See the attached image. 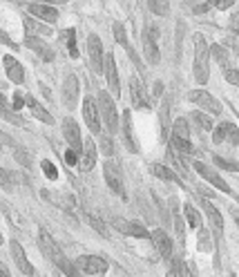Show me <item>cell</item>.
<instances>
[{
    "label": "cell",
    "mask_w": 239,
    "mask_h": 277,
    "mask_svg": "<svg viewBox=\"0 0 239 277\" xmlns=\"http://www.w3.org/2000/svg\"><path fill=\"white\" fill-rule=\"evenodd\" d=\"M2 241H5V239H2V235H0V246H2Z\"/></svg>",
    "instance_id": "91938a15"
},
{
    "label": "cell",
    "mask_w": 239,
    "mask_h": 277,
    "mask_svg": "<svg viewBox=\"0 0 239 277\" xmlns=\"http://www.w3.org/2000/svg\"><path fill=\"white\" fill-rule=\"evenodd\" d=\"M148 7L154 16H168V11H170L168 0H148Z\"/></svg>",
    "instance_id": "f1b7e54d"
},
{
    "label": "cell",
    "mask_w": 239,
    "mask_h": 277,
    "mask_svg": "<svg viewBox=\"0 0 239 277\" xmlns=\"http://www.w3.org/2000/svg\"><path fill=\"white\" fill-rule=\"evenodd\" d=\"M170 146L175 148L177 152H181V154H190V152H192L190 139H179V136H170Z\"/></svg>",
    "instance_id": "f546056e"
},
{
    "label": "cell",
    "mask_w": 239,
    "mask_h": 277,
    "mask_svg": "<svg viewBox=\"0 0 239 277\" xmlns=\"http://www.w3.org/2000/svg\"><path fill=\"white\" fill-rule=\"evenodd\" d=\"M65 166H79V152L67 148V150H65Z\"/></svg>",
    "instance_id": "7bdbcfd3"
},
{
    "label": "cell",
    "mask_w": 239,
    "mask_h": 277,
    "mask_svg": "<svg viewBox=\"0 0 239 277\" xmlns=\"http://www.w3.org/2000/svg\"><path fill=\"white\" fill-rule=\"evenodd\" d=\"M210 54H213L215 58H217L221 65H226V58H228V52L223 47H219V45H210Z\"/></svg>",
    "instance_id": "60d3db41"
},
{
    "label": "cell",
    "mask_w": 239,
    "mask_h": 277,
    "mask_svg": "<svg viewBox=\"0 0 239 277\" xmlns=\"http://www.w3.org/2000/svg\"><path fill=\"white\" fill-rule=\"evenodd\" d=\"M210 47L206 45L201 34H195V79L197 83H208L210 79Z\"/></svg>",
    "instance_id": "7a4b0ae2"
},
{
    "label": "cell",
    "mask_w": 239,
    "mask_h": 277,
    "mask_svg": "<svg viewBox=\"0 0 239 277\" xmlns=\"http://www.w3.org/2000/svg\"><path fill=\"white\" fill-rule=\"evenodd\" d=\"M99 110H101V116H103V123H105L107 132L110 134H117L119 132V112H117V105L112 101L110 92L107 89H101L99 92Z\"/></svg>",
    "instance_id": "3957f363"
},
{
    "label": "cell",
    "mask_w": 239,
    "mask_h": 277,
    "mask_svg": "<svg viewBox=\"0 0 239 277\" xmlns=\"http://www.w3.org/2000/svg\"><path fill=\"white\" fill-rule=\"evenodd\" d=\"M0 43H2V45H7V47H11V49H18V45H16L14 41H11L9 34L2 32V29H0Z\"/></svg>",
    "instance_id": "c3c4849f"
},
{
    "label": "cell",
    "mask_w": 239,
    "mask_h": 277,
    "mask_svg": "<svg viewBox=\"0 0 239 277\" xmlns=\"http://www.w3.org/2000/svg\"><path fill=\"white\" fill-rule=\"evenodd\" d=\"M215 166L223 168V170H233V172H239V161H233V159H223V157H213Z\"/></svg>",
    "instance_id": "74e56055"
},
{
    "label": "cell",
    "mask_w": 239,
    "mask_h": 277,
    "mask_svg": "<svg viewBox=\"0 0 239 277\" xmlns=\"http://www.w3.org/2000/svg\"><path fill=\"white\" fill-rule=\"evenodd\" d=\"M233 217H235V221H237V224H239V210H235V213H233Z\"/></svg>",
    "instance_id": "680465c9"
},
{
    "label": "cell",
    "mask_w": 239,
    "mask_h": 277,
    "mask_svg": "<svg viewBox=\"0 0 239 277\" xmlns=\"http://www.w3.org/2000/svg\"><path fill=\"white\" fill-rule=\"evenodd\" d=\"M87 54H90L92 69H94L96 74H103V69H105V54H103L101 38L96 36V34H92V36L87 38Z\"/></svg>",
    "instance_id": "5b68a950"
},
{
    "label": "cell",
    "mask_w": 239,
    "mask_h": 277,
    "mask_svg": "<svg viewBox=\"0 0 239 277\" xmlns=\"http://www.w3.org/2000/svg\"><path fill=\"white\" fill-rule=\"evenodd\" d=\"M22 103H25V99H22V96L16 92V94H14V99H11V110H14V112L22 110Z\"/></svg>",
    "instance_id": "681fc988"
},
{
    "label": "cell",
    "mask_w": 239,
    "mask_h": 277,
    "mask_svg": "<svg viewBox=\"0 0 239 277\" xmlns=\"http://www.w3.org/2000/svg\"><path fill=\"white\" fill-rule=\"evenodd\" d=\"M179 271H181V277H195V275H192V273H190V268H188V266L179 268Z\"/></svg>",
    "instance_id": "9f6ffc18"
},
{
    "label": "cell",
    "mask_w": 239,
    "mask_h": 277,
    "mask_svg": "<svg viewBox=\"0 0 239 277\" xmlns=\"http://www.w3.org/2000/svg\"><path fill=\"white\" fill-rule=\"evenodd\" d=\"M223 130H226V139H228L230 146H239V130H237V126L226 121V123H223Z\"/></svg>",
    "instance_id": "d590c367"
},
{
    "label": "cell",
    "mask_w": 239,
    "mask_h": 277,
    "mask_svg": "<svg viewBox=\"0 0 239 277\" xmlns=\"http://www.w3.org/2000/svg\"><path fill=\"white\" fill-rule=\"evenodd\" d=\"M96 163V143L92 139H85L83 141V148H80V157H79V170L80 172H90Z\"/></svg>",
    "instance_id": "5bb4252c"
},
{
    "label": "cell",
    "mask_w": 239,
    "mask_h": 277,
    "mask_svg": "<svg viewBox=\"0 0 239 277\" xmlns=\"http://www.w3.org/2000/svg\"><path fill=\"white\" fill-rule=\"evenodd\" d=\"M83 119H85V126L94 134L101 132V110H99V103L94 99H90V96L83 101Z\"/></svg>",
    "instance_id": "ba28073f"
},
{
    "label": "cell",
    "mask_w": 239,
    "mask_h": 277,
    "mask_svg": "<svg viewBox=\"0 0 239 277\" xmlns=\"http://www.w3.org/2000/svg\"><path fill=\"white\" fill-rule=\"evenodd\" d=\"M14 157L18 159V163H20L22 168H32V154H29L25 148H20V146L14 148Z\"/></svg>",
    "instance_id": "e575fe53"
},
{
    "label": "cell",
    "mask_w": 239,
    "mask_h": 277,
    "mask_svg": "<svg viewBox=\"0 0 239 277\" xmlns=\"http://www.w3.org/2000/svg\"><path fill=\"white\" fill-rule=\"evenodd\" d=\"M152 94H154V96H161V94H163V83H154Z\"/></svg>",
    "instance_id": "816d5d0a"
},
{
    "label": "cell",
    "mask_w": 239,
    "mask_h": 277,
    "mask_svg": "<svg viewBox=\"0 0 239 277\" xmlns=\"http://www.w3.org/2000/svg\"><path fill=\"white\" fill-rule=\"evenodd\" d=\"M123 233H125V235H132V237H141V239L150 237V233L141 224H128V221H125V228H123Z\"/></svg>",
    "instance_id": "1f68e13d"
},
{
    "label": "cell",
    "mask_w": 239,
    "mask_h": 277,
    "mask_svg": "<svg viewBox=\"0 0 239 277\" xmlns=\"http://www.w3.org/2000/svg\"><path fill=\"white\" fill-rule=\"evenodd\" d=\"M123 143L130 152H139L137 139H134V130H132V116H130V110L123 112Z\"/></svg>",
    "instance_id": "7402d4cb"
},
{
    "label": "cell",
    "mask_w": 239,
    "mask_h": 277,
    "mask_svg": "<svg viewBox=\"0 0 239 277\" xmlns=\"http://www.w3.org/2000/svg\"><path fill=\"white\" fill-rule=\"evenodd\" d=\"M157 41H159V29H157L154 25H150L143 34V54H145V61H148L150 65H157L159 63V58H161Z\"/></svg>",
    "instance_id": "8992f818"
},
{
    "label": "cell",
    "mask_w": 239,
    "mask_h": 277,
    "mask_svg": "<svg viewBox=\"0 0 239 277\" xmlns=\"http://www.w3.org/2000/svg\"><path fill=\"white\" fill-rule=\"evenodd\" d=\"M210 5H215L217 7V9H228L230 5H233V0H210Z\"/></svg>",
    "instance_id": "f907efd6"
},
{
    "label": "cell",
    "mask_w": 239,
    "mask_h": 277,
    "mask_svg": "<svg viewBox=\"0 0 239 277\" xmlns=\"http://www.w3.org/2000/svg\"><path fill=\"white\" fill-rule=\"evenodd\" d=\"M76 266H79L80 273H85V275H101V273L107 271V261L99 255H83V257H79Z\"/></svg>",
    "instance_id": "9c48e42d"
},
{
    "label": "cell",
    "mask_w": 239,
    "mask_h": 277,
    "mask_svg": "<svg viewBox=\"0 0 239 277\" xmlns=\"http://www.w3.org/2000/svg\"><path fill=\"white\" fill-rule=\"evenodd\" d=\"M183 213H186V221L190 228H201V217L197 213V208L192 204H186L183 206Z\"/></svg>",
    "instance_id": "484cf974"
},
{
    "label": "cell",
    "mask_w": 239,
    "mask_h": 277,
    "mask_svg": "<svg viewBox=\"0 0 239 277\" xmlns=\"http://www.w3.org/2000/svg\"><path fill=\"white\" fill-rule=\"evenodd\" d=\"M168 277H179V268H175V266H172V271L168 273Z\"/></svg>",
    "instance_id": "6f0895ef"
},
{
    "label": "cell",
    "mask_w": 239,
    "mask_h": 277,
    "mask_svg": "<svg viewBox=\"0 0 239 277\" xmlns=\"http://www.w3.org/2000/svg\"><path fill=\"white\" fill-rule=\"evenodd\" d=\"M192 166H195V170H197V172L201 174V179H206L208 183H213V186H215V188H217V190H221V192H230L228 183L223 181V179L219 177V174L215 172V170H213V168H210V166H206V163H201V161H195V163H192Z\"/></svg>",
    "instance_id": "4fadbf2b"
},
{
    "label": "cell",
    "mask_w": 239,
    "mask_h": 277,
    "mask_svg": "<svg viewBox=\"0 0 239 277\" xmlns=\"http://www.w3.org/2000/svg\"><path fill=\"white\" fill-rule=\"evenodd\" d=\"M25 103H27V107L32 110V114L36 116L38 121H43V123H47V126H54V116L49 114V110H45L43 105L38 103V101L34 99L32 94H27V96H25Z\"/></svg>",
    "instance_id": "603a6c76"
},
{
    "label": "cell",
    "mask_w": 239,
    "mask_h": 277,
    "mask_svg": "<svg viewBox=\"0 0 239 277\" xmlns=\"http://www.w3.org/2000/svg\"><path fill=\"white\" fill-rule=\"evenodd\" d=\"M25 47H29L38 58H40V61H47V63L49 61H54V56H56L54 49L49 47L47 43H45L40 36H34V34H27L25 36Z\"/></svg>",
    "instance_id": "30bf717a"
},
{
    "label": "cell",
    "mask_w": 239,
    "mask_h": 277,
    "mask_svg": "<svg viewBox=\"0 0 239 277\" xmlns=\"http://www.w3.org/2000/svg\"><path fill=\"white\" fill-rule=\"evenodd\" d=\"M188 99H190L197 107H201L203 112H208V114H213V116L221 114V110H223L221 103H219L215 96L208 94L206 89H192L190 94H188Z\"/></svg>",
    "instance_id": "277c9868"
},
{
    "label": "cell",
    "mask_w": 239,
    "mask_h": 277,
    "mask_svg": "<svg viewBox=\"0 0 239 277\" xmlns=\"http://www.w3.org/2000/svg\"><path fill=\"white\" fill-rule=\"evenodd\" d=\"M130 96H132L134 107H141V110H148V107H150V101H148V96H145L143 83H141L137 76L130 79Z\"/></svg>",
    "instance_id": "d6986e66"
},
{
    "label": "cell",
    "mask_w": 239,
    "mask_h": 277,
    "mask_svg": "<svg viewBox=\"0 0 239 277\" xmlns=\"http://www.w3.org/2000/svg\"><path fill=\"white\" fill-rule=\"evenodd\" d=\"M172 136H179V139H190V126H188L186 119H177L172 123Z\"/></svg>",
    "instance_id": "4316f807"
},
{
    "label": "cell",
    "mask_w": 239,
    "mask_h": 277,
    "mask_svg": "<svg viewBox=\"0 0 239 277\" xmlns=\"http://www.w3.org/2000/svg\"><path fill=\"white\" fill-rule=\"evenodd\" d=\"M99 148L105 157H112V152H114V146H112V139L107 134H101V141H99Z\"/></svg>",
    "instance_id": "ab89813d"
},
{
    "label": "cell",
    "mask_w": 239,
    "mask_h": 277,
    "mask_svg": "<svg viewBox=\"0 0 239 277\" xmlns=\"http://www.w3.org/2000/svg\"><path fill=\"white\" fill-rule=\"evenodd\" d=\"M63 36H65V43H67V47H69V56L79 58V47H76V29H74V27H69V29H65V32H63Z\"/></svg>",
    "instance_id": "83f0119b"
},
{
    "label": "cell",
    "mask_w": 239,
    "mask_h": 277,
    "mask_svg": "<svg viewBox=\"0 0 239 277\" xmlns=\"http://www.w3.org/2000/svg\"><path fill=\"white\" fill-rule=\"evenodd\" d=\"M0 116L5 121H9V123H16V126H25V121L18 116V112H14L11 107H7L5 101H0Z\"/></svg>",
    "instance_id": "d4e9b609"
},
{
    "label": "cell",
    "mask_w": 239,
    "mask_h": 277,
    "mask_svg": "<svg viewBox=\"0 0 239 277\" xmlns=\"http://www.w3.org/2000/svg\"><path fill=\"white\" fill-rule=\"evenodd\" d=\"M152 172H154V177H157V179H163V181H179V177H177L175 170L161 166V163H154V166H152Z\"/></svg>",
    "instance_id": "cb8c5ba5"
},
{
    "label": "cell",
    "mask_w": 239,
    "mask_h": 277,
    "mask_svg": "<svg viewBox=\"0 0 239 277\" xmlns=\"http://www.w3.org/2000/svg\"><path fill=\"white\" fill-rule=\"evenodd\" d=\"M38 244H40L43 255L47 257V259H52L60 273H65L67 277H79V273H76L74 266H72V261L63 255V251L59 248V244L52 239V235H49L45 228H40V233H38Z\"/></svg>",
    "instance_id": "6da1fadb"
},
{
    "label": "cell",
    "mask_w": 239,
    "mask_h": 277,
    "mask_svg": "<svg viewBox=\"0 0 239 277\" xmlns=\"http://www.w3.org/2000/svg\"><path fill=\"white\" fill-rule=\"evenodd\" d=\"M25 27H27V29H32V32H40V34H47L49 32V29L40 27L36 21H32V18H25Z\"/></svg>",
    "instance_id": "bcb514c9"
},
{
    "label": "cell",
    "mask_w": 239,
    "mask_h": 277,
    "mask_svg": "<svg viewBox=\"0 0 239 277\" xmlns=\"http://www.w3.org/2000/svg\"><path fill=\"white\" fill-rule=\"evenodd\" d=\"M223 76H226V81H228L230 85H239V69H226Z\"/></svg>",
    "instance_id": "f6af8a7d"
},
{
    "label": "cell",
    "mask_w": 239,
    "mask_h": 277,
    "mask_svg": "<svg viewBox=\"0 0 239 277\" xmlns=\"http://www.w3.org/2000/svg\"><path fill=\"white\" fill-rule=\"evenodd\" d=\"M161 121H163V136H165V134H168V128L172 126L170 119H168V101L163 103V110H161Z\"/></svg>",
    "instance_id": "7dc6e473"
},
{
    "label": "cell",
    "mask_w": 239,
    "mask_h": 277,
    "mask_svg": "<svg viewBox=\"0 0 239 277\" xmlns=\"http://www.w3.org/2000/svg\"><path fill=\"white\" fill-rule=\"evenodd\" d=\"M2 65H5V72H7V79L11 81V83H25V69H22V65L18 63L14 56H5L2 58Z\"/></svg>",
    "instance_id": "ac0fdd59"
},
{
    "label": "cell",
    "mask_w": 239,
    "mask_h": 277,
    "mask_svg": "<svg viewBox=\"0 0 239 277\" xmlns=\"http://www.w3.org/2000/svg\"><path fill=\"white\" fill-rule=\"evenodd\" d=\"M0 186L7 190V192H11V190L16 188V181H14V174L9 172V170H5V168H0Z\"/></svg>",
    "instance_id": "836d02e7"
},
{
    "label": "cell",
    "mask_w": 239,
    "mask_h": 277,
    "mask_svg": "<svg viewBox=\"0 0 239 277\" xmlns=\"http://www.w3.org/2000/svg\"><path fill=\"white\" fill-rule=\"evenodd\" d=\"M230 25H233V29L239 34V14H235V16H233V21H230Z\"/></svg>",
    "instance_id": "f5cc1de1"
},
{
    "label": "cell",
    "mask_w": 239,
    "mask_h": 277,
    "mask_svg": "<svg viewBox=\"0 0 239 277\" xmlns=\"http://www.w3.org/2000/svg\"><path fill=\"white\" fill-rule=\"evenodd\" d=\"M201 206H203V213H206L210 226H213V230L217 233V235H221V233H223V217H221V213H219V210L215 208V206L210 204L206 197H201Z\"/></svg>",
    "instance_id": "ffe728a7"
},
{
    "label": "cell",
    "mask_w": 239,
    "mask_h": 277,
    "mask_svg": "<svg viewBox=\"0 0 239 277\" xmlns=\"http://www.w3.org/2000/svg\"><path fill=\"white\" fill-rule=\"evenodd\" d=\"M83 219H85L87 224H90L92 228H94L96 233H99V235H107V228H105V224H103V221L99 219V217H96V214H90V213H85V214H83Z\"/></svg>",
    "instance_id": "d6a6232c"
},
{
    "label": "cell",
    "mask_w": 239,
    "mask_h": 277,
    "mask_svg": "<svg viewBox=\"0 0 239 277\" xmlns=\"http://www.w3.org/2000/svg\"><path fill=\"white\" fill-rule=\"evenodd\" d=\"M112 32H114V41H117L119 45L128 47V36H125V27H123L121 22H114V25H112Z\"/></svg>",
    "instance_id": "8d00e7d4"
},
{
    "label": "cell",
    "mask_w": 239,
    "mask_h": 277,
    "mask_svg": "<svg viewBox=\"0 0 239 277\" xmlns=\"http://www.w3.org/2000/svg\"><path fill=\"white\" fill-rule=\"evenodd\" d=\"M192 119L199 123L201 130H215V123H213V114H208V112H195Z\"/></svg>",
    "instance_id": "4dcf8cb0"
},
{
    "label": "cell",
    "mask_w": 239,
    "mask_h": 277,
    "mask_svg": "<svg viewBox=\"0 0 239 277\" xmlns=\"http://www.w3.org/2000/svg\"><path fill=\"white\" fill-rule=\"evenodd\" d=\"M105 79H107V85H110L112 94L119 96L121 94V81H119V72H117V63H114V56L112 54H105Z\"/></svg>",
    "instance_id": "e0dca14e"
},
{
    "label": "cell",
    "mask_w": 239,
    "mask_h": 277,
    "mask_svg": "<svg viewBox=\"0 0 239 277\" xmlns=\"http://www.w3.org/2000/svg\"><path fill=\"white\" fill-rule=\"evenodd\" d=\"M213 141L215 143H223V141H226V130H223V123L213 130Z\"/></svg>",
    "instance_id": "ee69618b"
},
{
    "label": "cell",
    "mask_w": 239,
    "mask_h": 277,
    "mask_svg": "<svg viewBox=\"0 0 239 277\" xmlns=\"http://www.w3.org/2000/svg\"><path fill=\"white\" fill-rule=\"evenodd\" d=\"M43 2H45V5H54V7H56V5H65V2H69V0H43Z\"/></svg>",
    "instance_id": "db71d44e"
},
{
    "label": "cell",
    "mask_w": 239,
    "mask_h": 277,
    "mask_svg": "<svg viewBox=\"0 0 239 277\" xmlns=\"http://www.w3.org/2000/svg\"><path fill=\"white\" fill-rule=\"evenodd\" d=\"M0 277H11V275H9V271H7V266L2 264V261H0Z\"/></svg>",
    "instance_id": "11a10c76"
},
{
    "label": "cell",
    "mask_w": 239,
    "mask_h": 277,
    "mask_svg": "<svg viewBox=\"0 0 239 277\" xmlns=\"http://www.w3.org/2000/svg\"><path fill=\"white\" fill-rule=\"evenodd\" d=\"M27 11L32 14L34 18H38V21H43V22H56L59 21V9L54 5H45V2H29L27 5Z\"/></svg>",
    "instance_id": "8fae6325"
},
{
    "label": "cell",
    "mask_w": 239,
    "mask_h": 277,
    "mask_svg": "<svg viewBox=\"0 0 239 277\" xmlns=\"http://www.w3.org/2000/svg\"><path fill=\"white\" fill-rule=\"evenodd\" d=\"M63 136H65V141H67V146L80 154L83 139H80V128H79V123H76L74 119H65L63 121Z\"/></svg>",
    "instance_id": "7c38bea8"
},
{
    "label": "cell",
    "mask_w": 239,
    "mask_h": 277,
    "mask_svg": "<svg viewBox=\"0 0 239 277\" xmlns=\"http://www.w3.org/2000/svg\"><path fill=\"white\" fill-rule=\"evenodd\" d=\"M63 101L69 110H72L76 105V101H79V79H76L74 74L67 76V81H65V85H63Z\"/></svg>",
    "instance_id": "44dd1931"
},
{
    "label": "cell",
    "mask_w": 239,
    "mask_h": 277,
    "mask_svg": "<svg viewBox=\"0 0 239 277\" xmlns=\"http://www.w3.org/2000/svg\"><path fill=\"white\" fill-rule=\"evenodd\" d=\"M9 251H11V257H14V261H16V266L20 268L25 275H34V266H32V261L27 259V253H25V248L20 246V241L11 239V241H9Z\"/></svg>",
    "instance_id": "2e32d148"
},
{
    "label": "cell",
    "mask_w": 239,
    "mask_h": 277,
    "mask_svg": "<svg viewBox=\"0 0 239 277\" xmlns=\"http://www.w3.org/2000/svg\"><path fill=\"white\" fill-rule=\"evenodd\" d=\"M0 148H5V150H11V152H14V148H16V141H14L9 134L0 132Z\"/></svg>",
    "instance_id": "b9f144b4"
},
{
    "label": "cell",
    "mask_w": 239,
    "mask_h": 277,
    "mask_svg": "<svg viewBox=\"0 0 239 277\" xmlns=\"http://www.w3.org/2000/svg\"><path fill=\"white\" fill-rule=\"evenodd\" d=\"M150 239H152L154 248L159 251V255L163 257V259H170V255H172V239L168 237V233H163L161 228L150 230Z\"/></svg>",
    "instance_id": "9a60e30c"
},
{
    "label": "cell",
    "mask_w": 239,
    "mask_h": 277,
    "mask_svg": "<svg viewBox=\"0 0 239 277\" xmlns=\"http://www.w3.org/2000/svg\"><path fill=\"white\" fill-rule=\"evenodd\" d=\"M103 177H105V183L110 186L112 192L121 194L125 199V186H123V177H121V168L117 166L114 161H105L103 166Z\"/></svg>",
    "instance_id": "52a82bcc"
},
{
    "label": "cell",
    "mask_w": 239,
    "mask_h": 277,
    "mask_svg": "<svg viewBox=\"0 0 239 277\" xmlns=\"http://www.w3.org/2000/svg\"><path fill=\"white\" fill-rule=\"evenodd\" d=\"M40 168H43L45 177L49 179V181H54V179H59V170H56V166H54L49 159H45V161H40Z\"/></svg>",
    "instance_id": "f35d334b"
}]
</instances>
